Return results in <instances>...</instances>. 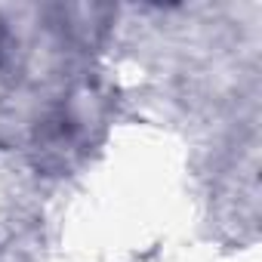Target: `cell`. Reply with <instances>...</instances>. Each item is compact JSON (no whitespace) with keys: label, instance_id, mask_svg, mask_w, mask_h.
<instances>
[{"label":"cell","instance_id":"6da1fadb","mask_svg":"<svg viewBox=\"0 0 262 262\" xmlns=\"http://www.w3.org/2000/svg\"><path fill=\"white\" fill-rule=\"evenodd\" d=\"M7 43H10V31H7L4 16H0V59H4V53H7Z\"/></svg>","mask_w":262,"mask_h":262}]
</instances>
